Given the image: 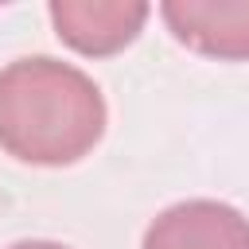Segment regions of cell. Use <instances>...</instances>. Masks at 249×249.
Wrapping results in <instances>:
<instances>
[{
  "label": "cell",
  "mask_w": 249,
  "mask_h": 249,
  "mask_svg": "<svg viewBox=\"0 0 249 249\" xmlns=\"http://www.w3.org/2000/svg\"><path fill=\"white\" fill-rule=\"evenodd\" d=\"M105 132L97 82L58 58H16L0 70V148L19 163H78Z\"/></svg>",
  "instance_id": "6da1fadb"
},
{
  "label": "cell",
  "mask_w": 249,
  "mask_h": 249,
  "mask_svg": "<svg viewBox=\"0 0 249 249\" xmlns=\"http://www.w3.org/2000/svg\"><path fill=\"white\" fill-rule=\"evenodd\" d=\"M47 12L66 47L86 58H105L140 35L152 8L140 0H51Z\"/></svg>",
  "instance_id": "7a4b0ae2"
},
{
  "label": "cell",
  "mask_w": 249,
  "mask_h": 249,
  "mask_svg": "<svg viewBox=\"0 0 249 249\" xmlns=\"http://www.w3.org/2000/svg\"><path fill=\"white\" fill-rule=\"evenodd\" d=\"M171 35L206 58H249V0H167L160 8Z\"/></svg>",
  "instance_id": "3957f363"
},
{
  "label": "cell",
  "mask_w": 249,
  "mask_h": 249,
  "mask_svg": "<svg viewBox=\"0 0 249 249\" xmlns=\"http://www.w3.org/2000/svg\"><path fill=\"white\" fill-rule=\"evenodd\" d=\"M140 249H249V218L214 198L175 202L148 226Z\"/></svg>",
  "instance_id": "277c9868"
},
{
  "label": "cell",
  "mask_w": 249,
  "mask_h": 249,
  "mask_svg": "<svg viewBox=\"0 0 249 249\" xmlns=\"http://www.w3.org/2000/svg\"><path fill=\"white\" fill-rule=\"evenodd\" d=\"M8 249H66V245H58V241H16Z\"/></svg>",
  "instance_id": "5b68a950"
}]
</instances>
